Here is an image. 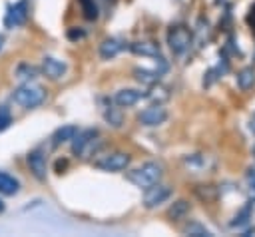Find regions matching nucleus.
Segmentation results:
<instances>
[{
    "label": "nucleus",
    "instance_id": "nucleus-11",
    "mask_svg": "<svg viewBox=\"0 0 255 237\" xmlns=\"http://www.w3.org/2000/svg\"><path fill=\"white\" fill-rule=\"evenodd\" d=\"M143 98H147L145 92H139V90H133V88H124V90L116 92L114 104H116L118 108H131V106H135V104H137L139 100H143Z\"/></svg>",
    "mask_w": 255,
    "mask_h": 237
},
{
    "label": "nucleus",
    "instance_id": "nucleus-10",
    "mask_svg": "<svg viewBox=\"0 0 255 237\" xmlns=\"http://www.w3.org/2000/svg\"><path fill=\"white\" fill-rule=\"evenodd\" d=\"M26 163H28L32 175H34L38 181H46L48 165H46V155H44L40 149H32V151L26 155Z\"/></svg>",
    "mask_w": 255,
    "mask_h": 237
},
{
    "label": "nucleus",
    "instance_id": "nucleus-31",
    "mask_svg": "<svg viewBox=\"0 0 255 237\" xmlns=\"http://www.w3.org/2000/svg\"><path fill=\"white\" fill-rule=\"evenodd\" d=\"M251 129L255 131V118H253V121H251Z\"/></svg>",
    "mask_w": 255,
    "mask_h": 237
},
{
    "label": "nucleus",
    "instance_id": "nucleus-32",
    "mask_svg": "<svg viewBox=\"0 0 255 237\" xmlns=\"http://www.w3.org/2000/svg\"><path fill=\"white\" fill-rule=\"evenodd\" d=\"M253 157H255V147H253Z\"/></svg>",
    "mask_w": 255,
    "mask_h": 237
},
{
    "label": "nucleus",
    "instance_id": "nucleus-18",
    "mask_svg": "<svg viewBox=\"0 0 255 237\" xmlns=\"http://www.w3.org/2000/svg\"><path fill=\"white\" fill-rule=\"evenodd\" d=\"M255 86V70L253 68H243L239 74H237V88L241 92H247Z\"/></svg>",
    "mask_w": 255,
    "mask_h": 237
},
{
    "label": "nucleus",
    "instance_id": "nucleus-3",
    "mask_svg": "<svg viewBox=\"0 0 255 237\" xmlns=\"http://www.w3.org/2000/svg\"><path fill=\"white\" fill-rule=\"evenodd\" d=\"M167 44H169V50L175 54V56H181V54H185L187 50H189V46H191V30L187 28V26H183V24H173V26H169V30H167Z\"/></svg>",
    "mask_w": 255,
    "mask_h": 237
},
{
    "label": "nucleus",
    "instance_id": "nucleus-22",
    "mask_svg": "<svg viewBox=\"0 0 255 237\" xmlns=\"http://www.w3.org/2000/svg\"><path fill=\"white\" fill-rule=\"evenodd\" d=\"M251 207H253V203H247V205L235 215V219L231 221V227H243V225H247L249 219H251Z\"/></svg>",
    "mask_w": 255,
    "mask_h": 237
},
{
    "label": "nucleus",
    "instance_id": "nucleus-23",
    "mask_svg": "<svg viewBox=\"0 0 255 237\" xmlns=\"http://www.w3.org/2000/svg\"><path fill=\"white\" fill-rule=\"evenodd\" d=\"M80 6H82V12L88 20H98L100 12H98V4L94 0H80Z\"/></svg>",
    "mask_w": 255,
    "mask_h": 237
},
{
    "label": "nucleus",
    "instance_id": "nucleus-4",
    "mask_svg": "<svg viewBox=\"0 0 255 237\" xmlns=\"http://www.w3.org/2000/svg\"><path fill=\"white\" fill-rule=\"evenodd\" d=\"M100 133H98V129L96 127H88V129H78V133L72 137V155H76V157H88V153H90V149L94 147V143L98 141L96 137H98Z\"/></svg>",
    "mask_w": 255,
    "mask_h": 237
},
{
    "label": "nucleus",
    "instance_id": "nucleus-1",
    "mask_svg": "<svg viewBox=\"0 0 255 237\" xmlns=\"http://www.w3.org/2000/svg\"><path fill=\"white\" fill-rule=\"evenodd\" d=\"M12 100H14V104H18V106L24 108V110H34V108H38V106L44 104V100H46V90H44L42 86L34 84V82H22V84L14 90Z\"/></svg>",
    "mask_w": 255,
    "mask_h": 237
},
{
    "label": "nucleus",
    "instance_id": "nucleus-25",
    "mask_svg": "<svg viewBox=\"0 0 255 237\" xmlns=\"http://www.w3.org/2000/svg\"><path fill=\"white\" fill-rule=\"evenodd\" d=\"M10 123H12V114H10V110H8L6 106H0V131L8 129Z\"/></svg>",
    "mask_w": 255,
    "mask_h": 237
},
{
    "label": "nucleus",
    "instance_id": "nucleus-26",
    "mask_svg": "<svg viewBox=\"0 0 255 237\" xmlns=\"http://www.w3.org/2000/svg\"><path fill=\"white\" fill-rule=\"evenodd\" d=\"M68 38L70 40H82V38H86V32L82 28H70L68 30Z\"/></svg>",
    "mask_w": 255,
    "mask_h": 237
},
{
    "label": "nucleus",
    "instance_id": "nucleus-9",
    "mask_svg": "<svg viewBox=\"0 0 255 237\" xmlns=\"http://www.w3.org/2000/svg\"><path fill=\"white\" fill-rule=\"evenodd\" d=\"M40 72H42L48 80L58 82V80H62L64 74H66V64H64L62 60H58V58L44 56V58H42V66H40Z\"/></svg>",
    "mask_w": 255,
    "mask_h": 237
},
{
    "label": "nucleus",
    "instance_id": "nucleus-15",
    "mask_svg": "<svg viewBox=\"0 0 255 237\" xmlns=\"http://www.w3.org/2000/svg\"><path fill=\"white\" fill-rule=\"evenodd\" d=\"M14 74H16V78L22 80V82H34V80L40 76V68L32 66L30 62H20V64L16 66Z\"/></svg>",
    "mask_w": 255,
    "mask_h": 237
},
{
    "label": "nucleus",
    "instance_id": "nucleus-21",
    "mask_svg": "<svg viewBox=\"0 0 255 237\" xmlns=\"http://www.w3.org/2000/svg\"><path fill=\"white\" fill-rule=\"evenodd\" d=\"M195 195H197L201 201L211 203V201L217 199V189H215L213 185H197V187H195Z\"/></svg>",
    "mask_w": 255,
    "mask_h": 237
},
{
    "label": "nucleus",
    "instance_id": "nucleus-7",
    "mask_svg": "<svg viewBox=\"0 0 255 237\" xmlns=\"http://www.w3.org/2000/svg\"><path fill=\"white\" fill-rule=\"evenodd\" d=\"M167 119V110L161 106V104H153L145 110H141L137 114V121L139 125L143 127H155V125H161L163 121Z\"/></svg>",
    "mask_w": 255,
    "mask_h": 237
},
{
    "label": "nucleus",
    "instance_id": "nucleus-16",
    "mask_svg": "<svg viewBox=\"0 0 255 237\" xmlns=\"http://www.w3.org/2000/svg\"><path fill=\"white\" fill-rule=\"evenodd\" d=\"M76 133H78V125H72V123L62 125V127H58V129L52 133V143H54V145L68 143V141H72V137H74Z\"/></svg>",
    "mask_w": 255,
    "mask_h": 237
},
{
    "label": "nucleus",
    "instance_id": "nucleus-12",
    "mask_svg": "<svg viewBox=\"0 0 255 237\" xmlns=\"http://www.w3.org/2000/svg\"><path fill=\"white\" fill-rule=\"evenodd\" d=\"M129 50H131L135 56H147V58H159V56H161L159 46L153 44V42H147V40L131 42V44H129Z\"/></svg>",
    "mask_w": 255,
    "mask_h": 237
},
{
    "label": "nucleus",
    "instance_id": "nucleus-2",
    "mask_svg": "<svg viewBox=\"0 0 255 237\" xmlns=\"http://www.w3.org/2000/svg\"><path fill=\"white\" fill-rule=\"evenodd\" d=\"M161 175H163V169H161L159 163H155V161H145V163H141L139 167L129 169V171L126 173V179H128L129 183H133L135 187L145 189L147 185L157 183V181L161 179Z\"/></svg>",
    "mask_w": 255,
    "mask_h": 237
},
{
    "label": "nucleus",
    "instance_id": "nucleus-6",
    "mask_svg": "<svg viewBox=\"0 0 255 237\" xmlns=\"http://www.w3.org/2000/svg\"><path fill=\"white\" fill-rule=\"evenodd\" d=\"M169 197H171V189L157 181V183H151V185L145 187V191H143V205L147 209H153V207L165 203Z\"/></svg>",
    "mask_w": 255,
    "mask_h": 237
},
{
    "label": "nucleus",
    "instance_id": "nucleus-17",
    "mask_svg": "<svg viewBox=\"0 0 255 237\" xmlns=\"http://www.w3.org/2000/svg\"><path fill=\"white\" fill-rule=\"evenodd\" d=\"M161 72L163 70H143V68H135L133 70V76L137 82L145 84V86H155L161 78Z\"/></svg>",
    "mask_w": 255,
    "mask_h": 237
},
{
    "label": "nucleus",
    "instance_id": "nucleus-20",
    "mask_svg": "<svg viewBox=\"0 0 255 237\" xmlns=\"http://www.w3.org/2000/svg\"><path fill=\"white\" fill-rule=\"evenodd\" d=\"M183 233L189 235V237H211V231L207 227H203L201 223H197V221H189L183 227Z\"/></svg>",
    "mask_w": 255,
    "mask_h": 237
},
{
    "label": "nucleus",
    "instance_id": "nucleus-14",
    "mask_svg": "<svg viewBox=\"0 0 255 237\" xmlns=\"http://www.w3.org/2000/svg\"><path fill=\"white\" fill-rule=\"evenodd\" d=\"M18 191H20V181L10 173L0 171V195L10 197V195H16Z\"/></svg>",
    "mask_w": 255,
    "mask_h": 237
},
{
    "label": "nucleus",
    "instance_id": "nucleus-30",
    "mask_svg": "<svg viewBox=\"0 0 255 237\" xmlns=\"http://www.w3.org/2000/svg\"><path fill=\"white\" fill-rule=\"evenodd\" d=\"M2 46H4V36L0 34V50H2Z\"/></svg>",
    "mask_w": 255,
    "mask_h": 237
},
{
    "label": "nucleus",
    "instance_id": "nucleus-13",
    "mask_svg": "<svg viewBox=\"0 0 255 237\" xmlns=\"http://www.w3.org/2000/svg\"><path fill=\"white\" fill-rule=\"evenodd\" d=\"M122 48H124V42H120L118 38H106L100 44V58L102 60H112L122 52Z\"/></svg>",
    "mask_w": 255,
    "mask_h": 237
},
{
    "label": "nucleus",
    "instance_id": "nucleus-29",
    "mask_svg": "<svg viewBox=\"0 0 255 237\" xmlns=\"http://www.w3.org/2000/svg\"><path fill=\"white\" fill-rule=\"evenodd\" d=\"M4 209H6V203L0 199V213H4Z\"/></svg>",
    "mask_w": 255,
    "mask_h": 237
},
{
    "label": "nucleus",
    "instance_id": "nucleus-24",
    "mask_svg": "<svg viewBox=\"0 0 255 237\" xmlns=\"http://www.w3.org/2000/svg\"><path fill=\"white\" fill-rule=\"evenodd\" d=\"M104 118L108 123H112L114 127H120L122 125V114L118 112V108H106L104 110Z\"/></svg>",
    "mask_w": 255,
    "mask_h": 237
},
{
    "label": "nucleus",
    "instance_id": "nucleus-19",
    "mask_svg": "<svg viewBox=\"0 0 255 237\" xmlns=\"http://www.w3.org/2000/svg\"><path fill=\"white\" fill-rule=\"evenodd\" d=\"M187 213H189V203L183 201V199L175 201V203L169 207V211H167V215L171 217V221H179V219H183Z\"/></svg>",
    "mask_w": 255,
    "mask_h": 237
},
{
    "label": "nucleus",
    "instance_id": "nucleus-5",
    "mask_svg": "<svg viewBox=\"0 0 255 237\" xmlns=\"http://www.w3.org/2000/svg\"><path fill=\"white\" fill-rule=\"evenodd\" d=\"M129 163H131V155H129V153H126V151H112V153L104 155L102 159H98L94 165H96L98 169H102V171H112V173H116V171L128 169Z\"/></svg>",
    "mask_w": 255,
    "mask_h": 237
},
{
    "label": "nucleus",
    "instance_id": "nucleus-28",
    "mask_svg": "<svg viewBox=\"0 0 255 237\" xmlns=\"http://www.w3.org/2000/svg\"><path fill=\"white\" fill-rule=\"evenodd\" d=\"M66 165H68V161H66V159H64V161H62V159H58V161H56V171H58V173H62V169H66Z\"/></svg>",
    "mask_w": 255,
    "mask_h": 237
},
{
    "label": "nucleus",
    "instance_id": "nucleus-8",
    "mask_svg": "<svg viewBox=\"0 0 255 237\" xmlns=\"http://www.w3.org/2000/svg\"><path fill=\"white\" fill-rule=\"evenodd\" d=\"M28 12H30L28 0H18V2L10 4V6H8V12H6V18H4V24H6L8 28L22 26V24H26V20H28Z\"/></svg>",
    "mask_w": 255,
    "mask_h": 237
},
{
    "label": "nucleus",
    "instance_id": "nucleus-27",
    "mask_svg": "<svg viewBox=\"0 0 255 237\" xmlns=\"http://www.w3.org/2000/svg\"><path fill=\"white\" fill-rule=\"evenodd\" d=\"M247 177H249V181H251V195H253V199H255V169H249Z\"/></svg>",
    "mask_w": 255,
    "mask_h": 237
}]
</instances>
